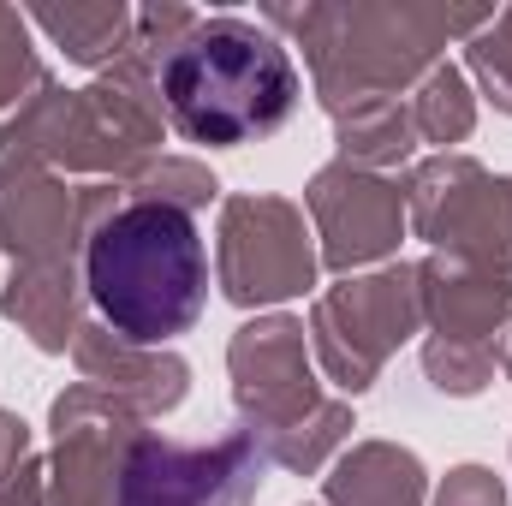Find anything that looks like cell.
<instances>
[{
  "mask_svg": "<svg viewBox=\"0 0 512 506\" xmlns=\"http://www.w3.org/2000/svg\"><path fill=\"white\" fill-rule=\"evenodd\" d=\"M489 18L495 6H423V0H304L262 12L268 30H286L304 48L328 120L364 102H399V90H417L441 66L447 42H471Z\"/></svg>",
  "mask_w": 512,
  "mask_h": 506,
  "instance_id": "cell-1",
  "label": "cell"
},
{
  "mask_svg": "<svg viewBox=\"0 0 512 506\" xmlns=\"http://www.w3.org/2000/svg\"><path fill=\"white\" fill-rule=\"evenodd\" d=\"M298 96L292 48L262 18L203 12V24L161 60V108L185 143H256L298 114Z\"/></svg>",
  "mask_w": 512,
  "mask_h": 506,
  "instance_id": "cell-2",
  "label": "cell"
},
{
  "mask_svg": "<svg viewBox=\"0 0 512 506\" xmlns=\"http://www.w3.org/2000/svg\"><path fill=\"white\" fill-rule=\"evenodd\" d=\"M167 143V108L155 66L131 48L120 66L96 72L84 90L54 78L0 126V161H30L48 173H84L90 185H126Z\"/></svg>",
  "mask_w": 512,
  "mask_h": 506,
  "instance_id": "cell-3",
  "label": "cell"
},
{
  "mask_svg": "<svg viewBox=\"0 0 512 506\" xmlns=\"http://www.w3.org/2000/svg\"><path fill=\"white\" fill-rule=\"evenodd\" d=\"M84 292L96 316L137 346H167L209 304V251L197 215L167 203H120L84 245Z\"/></svg>",
  "mask_w": 512,
  "mask_h": 506,
  "instance_id": "cell-4",
  "label": "cell"
},
{
  "mask_svg": "<svg viewBox=\"0 0 512 506\" xmlns=\"http://www.w3.org/2000/svg\"><path fill=\"white\" fill-rule=\"evenodd\" d=\"M310 352L328 370L334 387L370 393L382 381L387 358L423 334V298H417V268L393 262L376 274H346L340 286L316 292L310 304Z\"/></svg>",
  "mask_w": 512,
  "mask_h": 506,
  "instance_id": "cell-5",
  "label": "cell"
},
{
  "mask_svg": "<svg viewBox=\"0 0 512 506\" xmlns=\"http://www.w3.org/2000/svg\"><path fill=\"white\" fill-rule=\"evenodd\" d=\"M316 233L292 197L239 191L221 197V227H215V280L221 298L268 316L286 298H304L316 286Z\"/></svg>",
  "mask_w": 512,
  "mask_h": 506,
  "instance_id": "cell-6",
  "label": "cell"
},
{
  "mask_svg": "<svg viewBox=\"0 0 512 506\" xmlns=\"http://www.w3.org/2000/svg\"><path fill=\"white\" fill-rule=\"evenodd\" d=\"M405 221L435 256L512 274V173H489L471 155H429L405 173Z\"/></svg>",
  "mask_w": 512,
  "mask_h": 506,
  "instance_id": "cell-7",
  "label": "cell"
},
{
  "mask_svg": "<svg viewBox=\"0 0 512 506\" xmlns=\"http://www.w3.org/2000/svg\"><path fill=\"white\" fill-rule=\"evenodd\" d=\"M48 429H54V453H48V506H120L131 453L149 435L143 417L72 381L54 405H48Z\"/></svg>",
  "mask_w": 512,
  "mask_h": 506,
  "instance_id": "cell-8",
  "label": "cell"
},
{
  "mask_svg": "<svg viewBox=\"0 0 512 506\" xmlns=\"http://www.w3.org/2000/svg\"><path fill=\"white\" fill-rule=\"evenodd\" d=\"M262 471L268 459L251 429H227L221 441H167L149 429L131 453L120 506H256Z\"/></svg>",
  "mask_w": 512,
  "mask_h": 506,
  "instance_id": "cell-9",
  "label": "cell"
},
{
  "mask_svg": "<svg viewBox=\"0 0 512 506\" xmlns=\"http://www.w3.org/2000/svg\"><path fill=\"white\" fill-rule=\"evenodd\" d=\"M120 203V185H66L48 167L0 161V251L12 262H84L90 233Z\"/></svg>",
  "mask_w": 512,
  "mask_h": 506,
  "instance_id": "cell-10",
  "label": "cell"
},
{
  "mask_svg": "<svg viewBox=\"0 0 512 506\" xmlns=\"http://www.w3.org/2000/svg\"><path fill=\"white\" fill-rule=\"evenodd\" d=\"M227 376H233V405H239L251 441H268V435L304 423L328 399L310 370V334L286 310H268V316H251L245 328H233Z\"/></svg>",
  "mask_w": 512,
  "mask_h": 506,
  "instance_id": "cell-11",
  "label": "cell"
},
{
  "mask_svg": "<svg viewBox=\"0 0 512 506\" xmlns=\"http://www.w3.org/2000/svg\"><path fill=\"white\" fill-rule=\"evenodd\" d=\"M304 215H310L322 268H334L340 280L387 262V256L399 251V239L411 233V221H405V185L387 179V173L346 167V161H328L322 173H310Z\"/></svg>",
  "mask_w": 512,
  "mask_h": 506,
  "instance_id": "cell-12",
  "label": "cell"
},
{
  "mask_svg": "<svg viewBox=\"0 0 512 506\" xmlns=\"http://www.w3.org/2000/svg\"><path fill=\"white\" fill-rule=\"evenodd\" d=\"M72 364H78V381H84V387H96V393L131 405L143 423L179 411L185 393H191V364H185L179 352H167V346H137L126 334H114L108 322H84V334H78V346H72Z\"/></svg>",
  "mask_w": 512,
  "mask_h": 506,
  "instance_id": "cell-13",
  "label": "cell"
},
{
  "mask_svg": "<svg viewBox=\"0 0 512 506\" xmlns=\"http://www.w3.org/2000/svg\"><path fill=\"white\" fill-rule=\"evenodd\" d=\"M417 298H423L429 340L489 346V352L507 346L512 274H489V268L459 262V256H429V262H417Z\"/></svg>",
  "mask_w": 512,
  "mask_h": 506,
  "instance_id": "cell-14",
  "label": "cell"
},
{
  "mask_svg": "<svg viewBox=\"0 0 512 506\" xmlns=\"http://www.w3.org/2000/svg\"><path fill=\"white\" fill-rule=\"evenodd\" d=\"M84 268L78 262H12L0 286V316L18 322V334L36 352H72L84 334Z\"/></svg>",
  "mask_w": 512,
  "mask_h": 506,
  "instance_id": "cell-15",
  "label": "cell"
},
{
  "mask_svg": "<svg viewBox=\"0 0 512 506\" xmlns=\"http://www.w3.org/2000/svg\"><path fill=\"white\" fill-rule=\"evenodd\" d=\"M322 506H429V471L399 441H352L322 477Z\"/></svg>",
  "mask_w": 512,
  "mask_h": 506,
  "instance_id": "cell-16",
  "label": "cell"
},
{
  "mask_svg": "<svg viewBox=\"0 0 512 506\" xmlns=\"http://www.w3.org/2000/svg\"><path fill=\"white\" fill-rule=\"evenodd\" d=\"M30 30H42L72 66H90V72H108L120 66L137 42V6L126 0H78V6H36L24 12Z\"/></svg>",
  "mask_w": 512,
  "mask_h": 506,
  "instance_id": "cell-17",
  "label": "cell"
},
{
  "mask_svg": "<svg viewBox=\"0 0 512 506\" xmlns=\"http://www.w3.org/2000/svg\"><path fill=\"white\" fill-rule=\"evenodd\" d=\"M334 149L346 167H364V173H393L417 155V126H411V108L405 102H364L352 114L334 120Z\"/></svg>",
  "mask_w": 512,
  "mask_h": 506,
  "instance_id": "cell-18",
  "label": "cell"
},
{
  "mask_svg": "<svg viewBox=\"0 0 512 506\" xmlns=\"http://www.w3.org/2000/svg\"><path fill=\"white\" fill-rule=\"evenodd\" d=\"M411 126H417V143H435L441 155H453V143H465L471 131H477V90H471V78L453 66V60H441L417 90H411Z\"/></svg>",
  "mask_w": 512,
  "mask_h": 506,
  "instance_id": "cell-19",
  "label": "cell"
},
{
  "mask_svg": "<svg viewBox=\"0 0 512 506\" xmlns=\"http://www.w3.org/2000/svg\"><path fill=\"white\" fill-rule=\"evenodd\" d=\"M352 429H358L352 423V405L346 399H322L304 423H292V429H280V435H268L256 447H262L268 465H280L292 477H316V471H328L340 459V447L352 441Z\"/></svg>",
  "mask_w": 512,
  "mask_h": 506,
  "instance_id": "cell-20",
  "label": "cell"
},
{
  "mask_svg": "<svg viewBox=\"0 0 512 506\" xmlns=\"http://www.w3.org/2000/svg\"><path fill=\"white\" fill-rule=\"evenodd\" d=\"M120 197H126V203H167V209L197 215V209H209V203L221 197V179H215L197 155H167V149H161L155 161H143L126 185H120Z\"/></svg>",
  "mask_w": 512,
  "mask_h": 506,
  "instance_id": "cell-21",
  "label": "cell"
},
{
  "mask_svg": "<svg viewBox=\"0 0 512 506\" xmlns=\"http://www.w3.org/2000/svg\"><path fill=\"white\" fill-rule=\"evenodd\" d=\"M42 84H48V72L30 42V18L18 6H0V114H18Z\"/></svg>",
  "mask_w": 512,
  "mask_h": 506,
  "instance_id": "cell-22",
  "label": "cell"
},
{
  "mask_svg": "<svg viewBox=\"0 0 512 506\" xmlns=\"http://www.w3.org/2000/svg\"><path fill=\"white\" fill-rule=\"evenodd\" d=\"M501 370V352L489 346H447V340H423V376L447 399H477Z\"/></svg>",
  "mask_w": 512,
  "mask_h": 506,
  "instance_id": "cell-23",
  "label": "cell"
},
{
  "mask_svg": "<svg viewBox=\"0 0 512 506\" xmlns=\"http://www.w3.org/2000/svg\"><path fill=\"white\" fill-rule=\"evenodd\" d=\"M465 72L477 78V90L512 120V6H501V12L465 42Z\"/></svg>",
  "mask_w": 512,
  "mask_h": 506,
  "instance_id": "cell-24",
  "label": "cell"
},
{
  "mask_svg": "<svg viewBox=\"0 0 512 506\" xmlns=\"http://www.w3.org/2000/svg\"><path fill=\"white\" fill-rule=\"evenodd\" d=\"M429 506H507V483L489 465H453Z\"/></svg>",
  "mask_w": 512,
  "mask_h": 506,
  "instance_id": "cell-25",
  "label": "cell"
},
{
  "mask_svg": "<svg viewBox=\"0 0 512 506\" xmlns=\"http://www.w3.org/2000/svg\"><path fill=\"white\" fill-rule=\"evenodd\" d=\"M0 506H48V465L24 459L6 483H0Z\"/></svg>",
  "mask_w": 512,
  "mask_h": 506,
  "instance_id": "cell-26",
  "label": "cell"
},
{
  "mask_svg": "<svg viewBox=\"0 0 512 506\" xmlns=\"http://www.w3.org/2000/svg\"><path fill=\"white\" fill-rule=\"evenodd\" d=\"M30 459V423L18 411H0V483Z\"/></svg>",
  "mask_w": 512,
  "mask_h": 506,
  "instance_id": "cell-27",
  "label": "cell"
},
{
  "mask_svg": "<svg viewBox=\"0 0 512 506\" xmlns=\"http://www.w3.org/2000/svg\"><path fill=\"white\" fill-rule=\"evenodd\" d=\"M501 370H507V381H512V328H507V346H501Z\"/></svg>",
  "mask_w": 512,
  "mask_h": 506,
  "instance_id": "cell-28",
  "label": "cell"
}]
</instances>
